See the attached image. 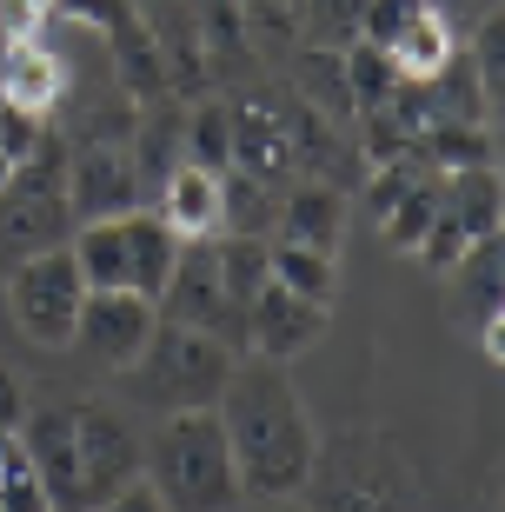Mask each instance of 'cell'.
<instances>
[{
  "mask_svg": "<svg viewBox=\"0 0 505 512\" xmlns=\"http://www.w3.org/2000/svg\"><path fill=\"white\" fill-rule=\"evenodd\" d=\"M233 360H240L233 346L206 340V333H193V326L160 320V326H153V340H147V353H140L127 373H113V380H120L127 399H140V406L160 413V419H167V413H206V406L220 399Z\"/></svg>",
  "mask_w": 505,
  "mask_h": 512,
  "instance_id": "3",
  "label": "cell"
},
{
  "mask_svg": "<svg viewBox=\"0 0 505 512\" xmlns=\"http://www.w3.org/2000/svg\"><path fill=\"white\" fill-rule=\"evenodd\" d=\"M266 280L286 286V293H300L313 306H333V253H313V247H293V240H266Z\"/></svg>",
  "mask_w": 505,
  "mask_h": 512,
  "instance_id": "22",
  "label": "cell"
},
{
  "mask_svg": "<svg viewBox=\"0 0 505 512\" xmlns=\"http://www.w3.org/2000/svg\"><path fill=\"white\" fill-rule=\"evenodd\" d=\"M339 220H346V193L339 187H319V180H300L293 193H280V240L293 247H313V253H333L339 240Z\"/></svg>",
  "mask_w": 505,
  "mask_h": 512,
  "instance_id": "17",
  "label": "cell"
},
{
  "mask_svg": "<svg viewBox=\"0 0 505 512\" xmlns=\"http://www.w3.org/2000/svg\"><path fill=\"white\" fill-rule=\"evenodd\" d=\"M153 213L173 240H220V173L206 167H180L153 187Z\"/></svg>",
  "mask_w": 505,
  "mask_h": 512,
  "instance_id": "16",
  "label": "cell"
},
{
  "mask_svg": "<svg viewBox=\"0 0 505 512\" xmlns=\"http://www.w3.org/2000/svg\"><path fill=\"white\" fill-rule=\"evenodd\" d=\"M74 207H67V147L40 133V147L20 160V173L0 187V253L34 260L74 240Z\"/></svg>",
  "mask_w": 505,
  "mask_h": 512,
  "instance_id": "6",
  "label": "cell"
},
{
  "mask_svg": "<svg viewBox=\"0 0 505 512\" xmlns=\"http://www.w3.org/2000/svg\"><path fill=\"white\" fill-rule=\"evenodd\" d=\"M452 313L459 326H492L505 320V293H499V240H472L452 266Z\"/></svg>",
  "mask_w": 505,
  "mask_h": 512,
  "instance_id": "18",
  "label": "cell"
},
{
  "mask_svg": "<svg viewBox=\"0 0 505 512\" xmlns=\"http://www.w3.org/2000/svg\"><path fill=\"white\" fill-rule=\"evenodd\" d=\"M459 47H466V40L452 34V27H446L439 14H419V20L406 27V34H399V47H393L386 60L399 67V80H406V87H426V80L439 74V67H446V60L459 54Z\"/></svg>",
  "mask_w": 505,
  "mask_h": 512,
  "instance_id": "24",
  "label": "cell"
},
{
  "mask_svg": "<svg viewBox=\"0 0 505 512\" xmlns=\"http://www.w3.org/2000/svg\"><path fill=\"white\" fill-rule=\"evenodd\" d=\"M153 326H160V306L140 300V293H87L74 320V346L100 373H127L140 353H147Z\"/></svg>",
  "mask_w": 505,
  "mask_h": 512,
  "instance_id": "11",
  "label": "cell"
},
{
  "mask_svg": "<svg viewBox=\"0 0 505 512\" xmlns=\"http://www.w3.org/2000/svg\"><path fill=\"white\" fill-rule=\"evenodd\" d=\"M60 14V0H0V34L7 40H40V27Z\"/></svg>",
  "mask_w": 505,
  "mask_h": 512,
  "instance_id": "31",
  "label": "cell"
},
{
  "mask_svg": "<svg viewBox=\"0 0 505 512\" xmlns=\"http://www.w3.org/2000/svg\"><path fill=\"white\" fill-rule=\"evenodd\" d=\"M439 213L466 240H499V167H472L439 180Z\"/></svg>",
  "mask_w": 505,
  "mask_h": 512,
  "instance_id": "19",
  "label": "cell"
},
{
  "mask_svg": "<svg viewBox=\"0 0 505 512\" xmlns=\"http://www.w3.org/2000/svg\"><path fill=\"white\" fill-rule=\"evenodd\" d=\"M74 446H80V512H100L113 493H127L140 479L147 439L107 399H74Z\"/></svg>",
  "mask_w": 505,
  "mask_h": 512,
  "instance_id": "9",
  "label": "cell"
},
{
  "mask_svg": "<svg viewBox=\"0 0 505 512\" xmlns=\"http://www.w3.org/2000/svg\"><path fill=\"white\" fill-rule=\"evenodd\" d=\"M213 419L226 433L240 493H253V499H300L306 493L319 433H313V413H306V399L286 366L253 360V353L233 360L220 399H213Z\"/></svg>",
  "mask_w": 505,
  "mask_h": 512,
  "instance_id": "1",
  "label": "cell"
},
{
  "mask_svg": "<svg viewBox=\"0 0 505 512\" xmlns=\"http://www.w3.org/2000/svg\"><path fill=\"white\" fill-rule=\"evenodd\" d=\"M67 100V60L40 40H7L0 47V107L27 120H47Z\"/></svg>",
  "mask_w": 505,
  "mask_h": 512,
  "instance_id": "14",
  "label": "cell"
},
{
  "mask_svg": "<svg viewBox=\"0 0 505 512\" xmlns=\"http://www.w3.org/2000/svg\"><path fill=\"white\" fill-rule=\"evenodd\" d=\"M426 7H432L439 20H446V27H452L459 40H466L472 27H486V20L499 14V0H426Z\"/></svg>",
  "mask_w": 505,
  "mask_h": 512,
  "instance_id": "33",
  "label": "cell"
},
{
  "mask_svg": "<svg viewBox=\"0 0 505 512\" xmlns=\"http://www.w3.org/2000/svg\"><path fill=\"white\" fill-rule=\"evenodd\" d=\"M419 14H432L426 0H366V7H359V47H379V54H393L399 34H406Z\"/></svg>",
  "mask_w": 505,
  "mask_h": 512,
  "instance_id": "30",
  "label": "cell"
},
{
  "mask_svg": "<svg viewBox=\"0 0 505 512\" xmlns=\"http://www.w3.org/2000/svg\"><path fill=\"white\" fill-rule=\"evenodd\" d=\"M34 473V459H27V446H20V426H7L0 433V486H14V479Z\"/></svg>",
  "mask_w": 505,
  "mask_h": 512,
  "instance_id": "34",
  "label": "cell"
},
{
  "mask_svg": "<svg viewBox=\"0 0 505 512\" xmlns=\"http://www.w3.org/2000/svg\"><path fill=\"white\" fill-rule=\"evenodd\" d=\"M432 220H439V173H419L393 207L379 213V233H386V247L419 253V240L432 233Z\"/></svg>",
  "mask_w": 505,
  "mask_h": 512,
  "instance_id": "25",
  "label": "cell"
},
{
  "mask_svg": "<svg viewBox=\"0 0 505 512\" xmlns=\"http://www.w3.org/2000/svg\"><path fill=\"white\" fill-rule=\"evenodd\" d=\"M67 253H74L87 293H140V300H160L180 240L160 227L153 207H133V213H113V220H80Z\"/></svg>",
  "mask_w": 505,
  "mask_h": 512,
  "instance_id": "4",
  "label": "cell"
},
{
  "mask_svg": "<svg viewBox=\"0 0 505 512\" xmlns=\"http://www.w3.org/2000/svg\"><path fill=\"white\" fill-rule=\"evenodd\" d=\"M60 14L94 20V27H120V7H113V0H60Z\"/></svg>",
  "mask_w": 505,
  "mask_h": 512,
  "instance_id": "36",
  "label": "cell"
},
{
  "mask_svg": "<svg viewBox=\"0 0 505 512\" xmlns=\"http://www.w3.org/2000/svg\"><path fill=\"white\" fill-rule=\"evenodd\" d=\"M80 300H87V280H80L67 247L14 260V273H7V313H14V326L34 346H74Z\"/></svg>",
  "mask_w": 505,
  "mask_h": 512,
  "instance_id": "7",
  "label": "cell"
},
{
  "mask_svg": "<svg viewBox=\"0 0 505 512\" xmlns=\"http://www.w3.org/2000/svg\"><path fill=\"white\" fill-rule=\"evenodd\" d=\"M226 147H233V107L226 100H206L180 120V160L206 173H226Z\"/></svg>",
  "mask_w": 505,
  "mask_h": 512,
  "instance_id": "26",
  "label": "cell"
},
{
  "mask_svg": "<svg viewBox=\"0 0 505 512\" xmlns=\"http://www.w3.org/2000/svg\"><path fill=\"white\" fill-rule=\"evenodd\" d=\"M306 493H313L306 512H419V479L379 433L326 439L313 453Z\"/></svg>",
  "mask_w": 505,
  "mask_h": 512,
  "instance_id": "5",
  "label": "cell"
},
{
  "mask_svg": "<svg viewBox=\"0 0 505 512\" xmlns=\"http://www.w3.org/2000/svg\"><path fill=\"white\" fill-rule=\"evenodd\" d=\"M319 333H326V306L300 300V293H286L273 280H266V293L246 313V353L253 360H273V366H293Z\"/></svg>",
  "mask_w": 505,
  "mask_h": 512,
  "instance_id": "12",
  "label": "cell"
},
{
  "mask_svg": "<svg viewBox=\"0 0 505 512\" xmlns=\"http://www.w3.org/2000/svg\"><path fill=\"white\" fill-rule=\"evenodd\" d=\"M100 512H167V506L153 499V486H147V479H133L127 493H113V499H107V506H100Z\"/></svg>",
  "mask_w": 505,
  "mask_h": 512,
  "instance_id": "35",
  "label": "cell"
},
{
  "mask_svg": "<svg viewBox=\"0 0 505 512\" xmlns=\"http://www.w3.org/2000/svg\"><path fill=\"white\" fill-rule=\"evenodd\" d=\"M412 153H419V167L426 173H472V167H492V133L486 127H466V120H432L419 140H412Z\"/></svg>",
  "mask_w": 505,
  "mask_h": 512,
  "instance_id": "21",
  "label": "cell"
},
{
  "mask_svg": "<svg viewBox=\"0 0 505 512\" xmlns=\"http://www.w3.org/2000/svg\"><path fill=\"white\" fill-rule=\"evenodd\" d=\"M280 227V193L266 180H246V173L226 167L220 173V233L226 240H266Z\"/></svg>",
  "mask_w": 505,
  "mask_h": 512,
  "instance_id": "20",
  "label": "cell"
},
{
  "mask_svg": "<svg viewBox=\"0 0 505 512\" xmlns=\"http://www.w3.org/2000/svg\"><path fill=\"white\" fill-rule=\"evenodd\" d=\"M466 247H472V240H466V233H459V227H452L446 213H439V220H432V233H426V240H419V260H426L432 273H452V266H459V253H466Z\"/></svg>",
  "mask_w": 505,
  "mask_h": 512,
  "instance_id": "32",
  "label": "cell"
},
{
  "mask_svg": "<svg viewBox=\"0 0 505 512\" xmlns=\"http://www.w3.org/2000/svg\"><path fill=\"white\" fill-rule=\"evenodd\" d=\"M153 306H160V320L193 326V333L233 346V353L246 346V313H233V300H226L220 260H213V240H180V253H173V273H167V286H160V300H153Z\"/></svg>",
  "mask_w": 505,
  "mask_h": 512,
  "instance_id": "8",
  "label": "cell"
},
{
  "mask_svg": "<svg viewBox=\"0 0 505 512\" xmlns=\"http://www.w3.org/2000/svg\"><path fill=\"white\" fill-rule=\"evenodd\" d=\"M147 200L140 160L120 140H80V153H67V207L74 220H113Z\"/></svg>",
  "mask_w": 505,
  "mask_h": 512,
  "instance_id": "10",
  "label": "cell"
},
{
  "mask_svg": "<svg viewBox=\"0 0 505 512\" xmlns=\"http://www.w3.org/2000/svg\"><path fill=\"white\" fill-rule=\"evenodd\" d=\"M346 94H353V120L366 114V107H379V100H393L399 94V67L379 47H346Z\"/></svg>",
  "mask_w": 505,
  "mask_h": 512,
  "instance_id": "28",
  "label": "cell"
},
{
  "mask_svg": "<svg viewBox=\"0 0 505 512\" xmlns=\"http://www.w3.org/2000/svg\"><path fill=\"white\" fill-rule=\"evenodd\" d=\"M226 167L246 173V180H266V187H280V180H293V127H286V114H273V107H260V100H246V107H233V147H226Z\"/></svg>",
  "mask_w": 505,
  "mask_h": 512,
  "instance_id": "15",
  "label": "cell"
},
{
  "mask_svg": "<svg viewBox=\"0 0 505 512\" xmlns=\"http://www.w3.org/2000/svg\"><path fill=\"white\" fill-rule=\"evenodd\" d=\"M359 7H366V0H300L306 40H313V47H333V54H346V47L359 40Z\"/></svg>",
  "mask_w": 505,
  "mask_h": 512,
  "instance_id": "29",
  "label": "cell"
},
{
  "mask_svg": "<svg viewBox=\"0 0 505 512\" xmlns=\"http://www.w3.org/2000/svg\"><path fill=\"white\" fill-rule=\"evenodd\" d=\"M140 479L153 486V499L167 512H240V499H246L213 406L160 419V433L140 453Z\"/></svg>",
  "mask_w": 505,
  "mask_h": 512,
  "instance_id": "2",
  "label": "cell"
},
{
  "mask_svg": "<svg viewBox=\"0 0 505 512\" xmlns=\"http://www.w3.org/2000/svg\"><path fill=\"white\" fill-rule=\"evenodd\" d=\"M213 260H220V286L233 313H253V300L266 293V240H213Z\"/></svg>",
  "mask_w": 505,
  "mask_h": 512,
  "instance_id": "27",
  "label": "cell"
},
{
  "mask_svg": "<svg viewBox=\"0 0 505 512\" xmlns=\"http://www.w3.org/2000/svg\"><path fill=\"white\" fill-rule=\"evenodd\" d=\"M20 446L34 459V479L47 486L60 512H80V446H74V406H47V413L20 419Z\"/></svg>",
  "mask_w": 505,
  "mask_h": 512,
  "instance_id": "13",
  "label": "cell"
},
{
  "mask_svg": "<svg viewBox=\"0 0 505 512\" xmlns=\"http://www.w3.org/2000/svg\"><path fill=\"white\" fill-rule=\"evenodd\" d=\"M260 512H306V506H300V499H266Z\"/></svg>",
  "mask_w": 505,
  "mask_h": 512,
  "instance_id": "37",
  "label": "cell"
},
{
  "mask_svg": "<svg viewBox=\"0 0 505 512\" xmlns=\"http://www.w3.org/2000/svg\"><path fill=\"white\" fill-rule=\"evenodd\" d=\"M293 80H300V100H313L319 120H346L353 127V94H346V54H333V47H300V60H293Z\"/></svg>",
  "mask_w": 505,
  "mask_h": 512,
  "instance_id": "23",
  "label": "cell"
}]
</instances>
